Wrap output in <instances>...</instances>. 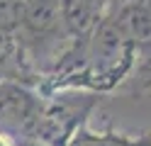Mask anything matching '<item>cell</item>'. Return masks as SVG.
Segmentation results:
<instances>
[{
    "instance_id": "cell-1",
    "label": "cell",
    "mask_w": 151,
    "mask_h": 146,
    "mask_svg": "<svg viewBox=\"0 0 151 146\" xmlns=\"http://www.w3.org/2000/svg\"><path fill=\"white\" fill-rule=\"evenodd\" d=\"M76 44H78V66L61 90L73 88L105 95L117 90L134 73V51L112 15H105L86 39Z\"/></svg>"
},
{
    "instance_id": "cell-2",
    "label": "cell",
    "mask_w": 151,
    "mask_h": 146,
    "mask_svg": "<svg viewBox=\"0 0 151 146\" xmlns=\"http://www.w3.org/2000/svg\"><path fill=\"white\" fill-rule=\"evenodd\" d=\"M100 102L102 95L73 88L42 95L39 117L27 141H34L39 146H68L73 136L86 124H90V117L100 107Z\"/></svg>"
},
{
    "instance_id": "cell-3",
    "label": "cell",
    "mask_w": 151,
    "mask_h": 146,
    "mask_svg": "<svg viewBox=\"0 0 151 146\" xmlns=\"http://www.w3.org/2000/svg\"><path fill=\"white\" fill-rule=\"evenodd\" d=\"M124 39L134 51V73H132V95L139 97V88L151 73V3L149 0H124L110 12Z\"/></svg>"
},
{
    "instance_id": "cell-4",
    "label": "cell",
    "mask_w": 151,
    "mask_h": 146,
    "mask_svg": "<svg viewBox=\"0 0 151 146\" xmlns=\"http://www.w3.org/2000/svg\"><path fill=\"white\" fill-rule=\"evenodd\" d=\"M42 95L37 88L24 83L3 81L0 83V129L27 139L39 117Z\"/></svg>"
},
{
    "instance_id": "cell-5",
    "label": "cell",
    "mask_w": 151,
    "mask_h": 146,
    "mask_svg": "<svg viewBox=\"0 0 151 146\" xmlns=\"http://www.w3.org/2000/svg\"><path fill=\"white\" fill-rule=\"evenodd\" d=\"M3 81L24 83L39 90V78L32 73L15 32H3L0 29V83Z\"/></svg>"
},
{
    "instance_id": "cell-6",
    "label": "cell",
    "mask_w": 151,
    "mask_h": 146,
    "mask_svg": "<svg viewBox=\"0 0 151 146\" xmlns=\"http://www.w3.org/2000/svg\"><path fill=\"white\" fill-rule=\"evenodd\" d=\"M68 146H151V129H137V132H124L115 127H95L86 124L71 139Z\"/></svg>"
},
{
    "instance_id": "cell-7",
    "label": "cell",
    "mask_w": 151,
    "mask_h": 146,
    "mask_svg": "<svg viewBox=\"0 0 151 146\" xmlns=\"http://www.w3.org/2000/svg\"><path fill=\"white\" fill-rule=\"evenodd\" d=\"M20 5L22 0H0V29L15 32L20 22Z\"/></svg>"
},
{
    "instance_id": "cell-8",
    "label": "cell",
    "mask_w": 151,
    "mask_h": 146,
    "mask_svg": "<svg viewBox=\"0 0 151 146\" xmlns=\"http://www.w3.org/2000/svg\"><path fill=\"white\" fill-rule=\"evenodd\" d=\"M149 90H151V73L146 76V81L141 83V88H139V95H144V93H149Z\"/></svg>"
},
{
    "instance_id": "cell-9",
    "label": "cell",
    "mask_w": 151,
    "mask_h": 146,
    "mask_svg": "<svg viewBox=\"0 0 151 146\" xmlns=\"http://www.w3.org/2000/svg\"><path fill=\"white\" fill-rule=\"evenodd\" d=\"M149 3H151V0H149Z\"/></svg>"
}]
</instances>
